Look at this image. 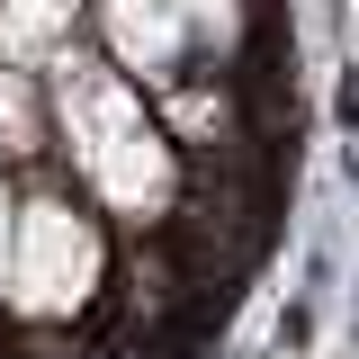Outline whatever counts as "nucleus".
I'll return each instance as SVG.
<instances>
[{
  "instance_id": "f03ea898",
  "label": "nucleus",
  "mask_w": 359,
  "mask_h": 359,
  "mask_svg": "<svg viewBox=\"0 0 359 359\" xmlns=\"http://www.w3.org/2000/svg\"><path fill=\"white\" fill-rule=\"evenodd\" d=\"M27 171H54V153H45V90H36V63L0 54V180H27Z\"/></svg>"
},
{
  "instance_id": "f257e3e1",
  "label": "nucleus",
  "mask_w": 359,
  "mask_h": 359,
  "mask_svg": "<svg viewBox=\"0 0 359 359\" xmlns=\"http://www.w3.org/2000/svg\"><path fill=\"white\" fill-rule=\"evenodd\" d=\"M9 189H18V207H9V287H0V314L18 323V341H45V332H72L81 314L108 306V287H117V233L90 216L54 171H27Z\"/></svg>"
},
{
  "instance_id": "7ed1b4c3",
  "label": "nucleus",
  "mask_w": 359,
  "mask_h": 359,
  "mask_svg": "<svg viewBox=\"0 0 359 359\" xmlns=\"http://www.w3.org/2000/svg\"><path fill=\"white\" fill-rule=\"evenodd\" d=\"M9 207H18V189L0 180V287H9Z\"/></svg>"
}]
</instances>
